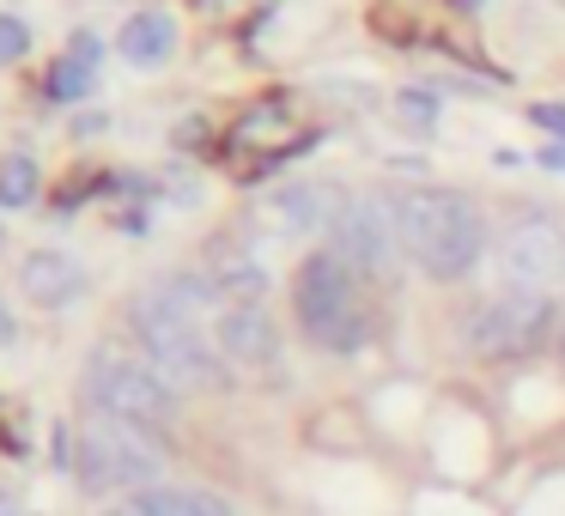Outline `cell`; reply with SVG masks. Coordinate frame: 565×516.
<instances>
[{
    "label": "cell",
    "mask_w": 565,
    "mask_h": 516,
    "mask_svg": "<svg viewBox=\"0 0 565 516\" xmlns=\"http://www.w3.org/2000/svg\"><path fill=\"white\" fill-rule=\"evenodd\" d=\"M390 207L395 232H402V256L426 280H462L487 249V225H480L475 201L456 189H402V195H390Z\"/></svg>",
    "instance_id": "cell-1"
},
{
    "label": "cell",
    "mask_w": 565,
    "mask_h": 516,
    "mask_svg": "<svg viewBox=\"0 0 565 516\" xmlns=\"http://www.w3.org/2000/svg\"><path fill=\"white\" fill-rule=\"evenodd\" d=\"M79 389H86L92 413H110V419L140 426V431H164L177 419V389L147 365V358H128V353H116V346H98V353L86 358Z\"/></svg>",
    "instance_id": "cell-4"
},
{
    "label": "cell",
    "mask_w": 565,
    "mask_h": 516,
    "mask_svg": "<svg viewBox=\"0 0 565 516\" xmlns=\"http://www.w3.org/2000/svg\"><path fill=\"white\" fill-rule=\"evenodd\" d=\"M25 50H31V25H25L19 13H0V67L19 62Z\"/></svg>",
    "instance_id": "cell-19"
},
{
    "label": "cell",
    "mask_w": 565,
    "mask_h": 516,
    "mask_svg": "<svg viewBox=\"0 0 565 516\" xmlns=\"http://www.w3.org/2000/svg\"><path fill=\"white\" fill-rule=\"evenodd\" d=\"M43 195V171L31 152H7L0 159V207H31Z\"/></svg>",
    "instance_id": "cell-16"
},
{
    "label": "cell",
    "mask_w": 565,
    "mask_h": 516,
    "mask_svg": "<svg viewBox=\"0 0 565 516\" xmlns=\"http://www.w3.org/2000/svg\"><path fill=\"white\" fill-rule=\"evenodd\" d=\"M207 280L220 286L225 304H262L268 298V261L256 249H244L237 237H220L207 249Z\"/></svg>",
    "instance_id": "cell-11"
},
{
    "label": "cell",
    "mask_w": 565,
    "mask_h": 516,
    "mask_svg": "<svg viewBox=\"0 0 565 516\" xmlns=\"http://www.w3.org/2000/svg\"><path fill=\"white\" fill-rule=\"evenodd\" d=\"M92 74H98V37H92V31H79L74 50H67L62 62H55V74H50V98H62V104L86 98Z\"/></svg>",
    "instance_id": "cell-14"
},
{
    "label": "cell",
    "mask_w": 565,
    "mask_h": 516,
    "mask_svg": "<svg viewBox=\"0 0 565 516\" xmlns=\"http://www.w3.org/2000/svg\"><path fill=\"white\" fill-rule=\"evenodd\" d=\"M171 50H177V25H171V13H159V7L135 13L122 31H116V55H122V62H135V67L171 62Z\"/></svg>",
    "instance_id": "cell-13"
},
{
    "label": "cell",
    "mask_w": 565,
    "mask_h": 516,
    "mask_svg": "<svg viewBox=\"0 0 565 516\" xmlns=\"http://www.w3.org/2000/svg\"><path fill=\"white\" fill-rule=\"evenodd\" d=\"M529 122H535V128H547V135H559V140H565V104H535V110H529Z\"/></svg>",
    "instance_id": "cell-21"
},
{
    "label": "cell",
    "mask_w": 565,
    "mask_h": 516,
    "mask_svg": "<svg viewBox=\"0 0 565 516\" xmlns=\"http://www.w3.org/2000/svg\"><path fill=\"white\" fill-rule=\"evenodd\" d=\"M19 292L43 310H62L86 292V273H79V261L62 256V249H31V256L19 261Z\"/></svg>",
    "instance_id": "cell-12"
},
{
    "label": "cell",
    "mask_w": 565,
    "mask_h": 516,
    "mask_svg": "<svg viewBox=\"0 0 565 516\" xmlns=\"http://www.w3.org/2000/svg\"><path fill=\"white\" fill-rule=\"evenodd\" d=\"M334 256L353 273H371V280H390L395 261H402V232H395V207L390 195H359L353 207L334 225Z\"/></svg>",
    "instance_id": "cell-8"
},
{
    "label": "cell",
    "mask_w": 565,
    "mask_h": 516,
    "mask_svg": "<svg viewBox=\"0 0 565 516\" xmlns=\"http://www.w3.org/2000/svg\"><path fill=\"white\" fill-rule=\"evenodd\" d=\"M292 304H298V322H305V334H310L317 346H329V353H359V346H365L359 273L347 268L334 249H317V256L298 268Z\"/></svg>",
    "instance_id": "cell-3"
},
{
    "label": "cell",
    "mask_w": 565,
    "mask_h": 516,
    "mask_svg": "<svg viewBox=\"0 0 565 516\" xmlns=\"http://www.w3.org/2000/svg\"><path fill=\"white\" fill-rule=\"evenodd\" d=\"M347 207L353 201L334 183H286L268 195V225H274V237H310V232H334Z\"/></svg>",
    "instance_id": "cell-10"
},
{
    "label": "cell",
    "mask_w": 565,
    "mask_h": 516,
    "mask_svg": "<svg viewBox=\"0 0 565 516\" xmlns=\"http://www.w3.org/2000/svg\"><path fill=\"white\" fill-rule=\"evenodd\" d=\"M86 486H122V492H140V486H159L164 474V455L152 443V431L140 426H122L110 413H92L79 426V467H74Z\"/></svg>",
    "instance_id": "cell-5"
},
{
    "label": "cell",
    "mask_w": 565,
    "mask_h": 516,
    "mask_svg": "<svg viewBox=\"0 0 565 516\" xmlns=\"http://www.w3.org/2000/svg\"><path fill=\"white\" fill-rule=\"evenodd\" d=\"M541 164H547V171H565V140H559V147L547 140V147H541Z\"/></svg>",
    "instance_id": "cell-22"
},
{
    "label": "cell",
    "mask_w": 565,
    "mask_h": 516,
    "mask_svg": "<svg viewBox=\"0 0 565 516\" xmlns=\"http://www.w3.org/2000/svg\"><path fill=\"white\" fill-rule=\"evenodd\" d=\"M499 273H504V292H553V280L565 273V232L547 213L511 219L499 244Z\"/></svg>",
    "instance_id": "cell-7"
},
{
    "label": "cell",
    "mask_w": 565,
    "mask_h": 516,
    "mask_svg": "<svg viewBox=\"0 0 565 516\" xmlns=\"http://www.w3.org/2000/svg\"><path fill=\"white\" fill-rule=\"evenodd\" d=\"M128 329H135L147 365L159 370L171 389H213V383H225V365L213 358V341L201 334V322L183 316V310H171L159 292H140L135 304H128Z\"/></svg>",
    "instance_id": "cell-2"
},
{
    "label": "cell",
    "mask_w": 565,
    "mask_h": 516,
    "mask_svg": "<svg viewBox=\"0 0 565 516\" xmlns=\"http://www.w3.org/2000/svg\"><path fill=\"white\" fill-rule=\"evenodd\" d=\"M104 516H128V510H104Z\"/></svg>",
    "instance_id": "cell-24"
},
{
    "label": "cell",
    "mask_w": 565,
    "mask_h": 516,
    "mask_svg": "<svg viewBox=\"0 0 565 516\" xmlns=\"http://www.w3.org/2000/svg\"><path fill=\"white\" fill-rule=\"evenodd\" d=\"M553 329V298L547 292H499L475 310L468 322V346L480 358H523L547 341Z\"/></svg>",
    "instance_id": "cell-6"
},
{
    "label": "cell",
    "mask_w": 565,
    "mask_h": 516,
    "mask_svg": "<svg viewBox=\"0 0 565 516\" xmlns=\"http://www.w3.org/2000/svg\"><path fill=\"white\" fill-rule=\"evenodd\" d=\"M128 516H183V486H140V492H128V504H122Z\"/></svg>",
    "instance_id": "cell-17"
},
{
    "label": "cell",
    "mask_w": 565,
    "mask_h": 516,
    "mask_svg": "<svg viewBox=\"0 0 565 516\" xmlns=\"http://www.w3.org/2000/svg\"><path fill=\"white\" fill-rule=\"evenodd\" d=\"M213 346H220V358H232L244 370L280 365V329H274V316L262 304H225L213 316Z\"/></svg>",
    "instance_id": "cell-9"
},
{
    "label": "cell",
    "mask_w": 565,
    "mask_h": 516,
    "mask_svg": "<svg viewBox=\"0 0 565 516\" xmlns=\"http://www.w3.org/2000/svg\"><path fill=\"white\" fill-rule=\"evenodd\" d=\"M183 516H237L220 492H183Z\"/></svg>",
    "instance_id": "cell-20"
},
{
    "label": "cell",
    "mask_w": 565,
    "mask_h": 516,
    "mask_svg": "<svg viewBox=\"0 0 565 516\" xmlns=\"http://www.w3.org/2000/svg\"><path fill=\"white\" fill-rule=\"evenodd\" d=\"M152 292H159L171 310H183V316H195V322H201V316H220V310H225L220 286H213L207 273H164V280L152 286Z\"/></svg>",
    "instance_id": "cell-15"
},
{
    "label": "cell",
    "mask_w": 565,
    "mask_h": 516,
    "mask_svg": "<svg viewBox=\"0 0 565 516\" xmlns=\"http://www.w3.org/2000/svg\"><path fill=\"white\" fill-rule=\"evenodd\" d=\"M395 116H402V128H414V135H431V128H438V98L414 86V92L395 98Z\"/></svg>",
    "instance_id": "cell-18"
},
{
    "label": "cell",
    "mask_w": 565,
    "mask_h": 516,
    "mask_svg": "<svg viewBox=\"0 0 565 516\" xmlns=\"http://www.w3.org/2000/svg\"><path fill=\"white\" fill-rule=\"evenodd\" d=\"M0 516H19V504H13V498H7V492H0Z\"/></svg>",
    "instance_id": "cell-23"
}]
</instances>
